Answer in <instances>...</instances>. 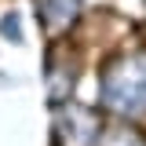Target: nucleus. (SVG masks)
Masks as SVG:
<instances>
[{"label":"nucleus","instance_id":"obj_1","mask_svg":"<svg viewBox=\"0 0 146 146\" xmlns=\"http://www.w3.org/2000/svg\"><path fill=\"white\" fill-rule=\"evenodd\" d=\"M102 99L117 110L146 106V55H128L102 77Z\"/></svg>","mask_w":146,"mask_h":146},{"label":"nucleus","instance_id":"obj_2","mask_svg":"<svg viewBox=\"0 0 146 146\" xmlns=\"http://www.w3.org/2000/svg\"><path fill=\"white\" fill-rule=\"evenodd\" d=\"M36 7H40V18H44L48 29H62L77 18L80 0H36Z\"/></svg>","mask_w":146,"mask_h":146},{"label":"nucleus","instance_id":"obj_3","mask_svg":"<svg viewBox=\"0 0 146 146\" xmlns=\"http://www.w3.org/2000/svg\"><path fill=\"white\" fill-rule=\"evenodd\" d=\"M102 146H146L135 131H128V128H121V131H110L106 139H102Z\"/></svg>","mask_w":146,"mask_h":146}]
</instances>
